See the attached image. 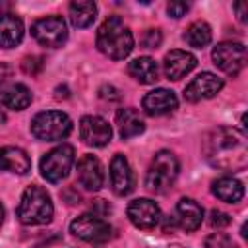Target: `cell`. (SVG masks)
I'll return each mask as SVG.
<instances>
[{
  "mask_svg": "<svg viewBox=\"0 0 248 248\" xmlns=\"http://www.w3.org/2000/svg\"><path fill=\"white\" fill-rule=\"evenodd\" d=\"M31 35L39 45L48 48H58L68 39V27L60 16H46L31 25Z\"/></svg>",
  "mask_w": 248,
  "mask_h": 248,
  "instance_id": "7",
  "label": "cell"
},
{
  "mask_svg": "<svg viewBox=\"0 0 248 248\" xmlns=\"http://www.w3.org/2000/svg\"><path fill=\"white\" fill-rule=\"evenodd\" d=\"M223 89V79L211 72L198 74L184 89V99L190 103H198L202 99H211Z\"/></svg>",
  "mask_w": 248,
  "mask_h": 248,
  "instance_id": "12",
  "label": "cell"
},
{
  "mask_svg": "<svg viewBox=\"0 0 248 248\" xmlns=\"http://www.w3.org/2000/svg\"><path fill=\"white\" fill-rule=\"evenodd\" d=\"M205 161L227 172H236L248 165V143L246 134L238 128L217 126L203 136L202 141Z\"/></svg>",
  "mask_w": 248,
  "mask_h": 248,
  "instance_id": "1",
  "label": "cell"
},
{
  "mask_svg": "<svg viewBox=\"0 0 248 248\" xmlns=\"http://www.w3.org/2000/svg\"><path fill=\"white\" fill-rule=\"evenodd\" d=\"M21 66H23V72H25V74L35 76V74H39V70L43 68V60H41L39 56H27V58H23Z\"/></svg>",
  "mask_w": 248,
  "mask_h": 248,
  "instance_id": "29",
  "label": "cell"
},
{
  "mask_svg": "<svg viewBox=\"0 0 248 248\" xmlns=\"http://www.w3.org/2000/svg\"><path fill=\"white\" fill-rule=\"evenodd\" d=\"M211 192H213V196H217L221 202L236 203V202H240L242 196H244V186H242L240 180H236V178H232V176H221V178L213 180Z\"/></svg>",
  "mask_w": 248,
  "mask_h": 248,
  "instance_id": "22",
  "label": "cell"
},
{
  "mask_svg": "<svg viewBox=\"0 0 248 248\" xmlns=\"http://www.w3.org/2000/svg\"><path fill=\"white\" fill-rule=\"evenodd\" d=\"M70 232L83 242L103 244L110 238V225L93 213H83L70 223Z\"/></svg>",
  "mask_w": 248,
  "mask_h": 248,
  "instance_id": "8",
  "label": "cell"
},
{
  "mask_svg": "<svg viewBox=\"0 0 248 248\" xmlns=\"http://www.w3.org/2000/svg\"><path fill=\"white\" fill-rule=\"evenodd\" d=\"M126 213H128V219L132 221V225L138 229H143V231L157 227L161 221V209L149 198H138V200L130 202Z\"/></svg>",
  "mask_w": 248,
  "mask_h": 248,
  "instance_id": "10",
  "label": "cell"
},
{
  "mask_svg": "<svg viewBox=\"0 0 248 248\" xmlns=\"http://www.w3.org/2000/svg\"><path fill=\"white\" fill-rule=\"evenodd\" d=\"M97 48L112 60H122L132 52L134 48L132 31L122 23L118 16H110L101 23L97 31Z\"/></svg>",
  "mask_w": 248,
  "mask_h": 248,
  "instance_id": "2",
  "label": "cell"
},
{
  "mask_svg": "<svg viewBox=\"0 0 248 248\" xmlns=\"http://www.w3.org/2000/svg\"><path fill=\"white\" fill-rule=\"evenodd\" d=\"M161 41H163V37H161V31L159 29H147L145 35H143V39H141V45L145 48H157L161 45Z\"/></svg>",
  "mask_w": 248,
  "mask_h": 248,
  "instance_id": "27",
  "label": "cell"
},
{
  "mask_svg": "<svg viewBox=\"0 0 248 248\" xmlns=\"http://www.w3.org/2000/svg\"><path fill=\"white\" fill-rule=\"evenodd\" d=\"M178 169L180 167L174 153L167 149L157 151L145 174V188L153 194H167L178 176Z\"/></svg>",
  "mask_w": 248,
  "mask_h": 248,
  "instance_id": "4",
  "label": "cell"
},
{
  "mask_svg": "<svg viewBox=\"0 0 248 248\" xmlns=\"http://www.w3.org/2000/svg\"><path fill=\"white\" fill-rule=\"evenodd\" d=\"M97 17V6L89 0H76L70 4V21L74 27H89Z\"/></svg>",
  "mask_w": 248,
  "mask_h": 248,
  "instance_id": "24",
  "label": "cell"
},
{
  "mask_svg": "<svg viewBox=\"0 0 248 248\" xmlns=\"http://www.w3.org/2000/svg\"><path fill=\"white\" fill-rule=\"evenodd\" d=\"M23 39V21L16 14H0V48H14Z\"/></svg>",
  "mask_w": 248,
  "mask_h": 248,
  "instance_id": "20",
  "label": "cell"
},
{
  "mask_svg": "<svg viewBox=\"0 0 248 248\" xmlns=\"http://www.w3.org/2000/svg\"><path fill=\"white\" fill-rule=\"evenodd\" d=\"M2 221H4V209H2V205H0V225H2Z\"/></svg>",
  "mask_w": 248,
  "mask_h": 248,
  "instance_id": "36",
  "label": "cell"
},
{
  "mask_svg": "<svg viewBox=\"0 0 248 248\" xmlns=\"http://www.w3.org/2000/svg\"><path fill=\"white\" fill-rule=\"evenodd\" d=\"M234 10L238 12V19L240 21H246V4L244 2H238V4H234Z\"/></svg>",
  "mask_w": 248,
  "mask_h": 248,
  "instance_id": "34",
  "label": "cell"
},
{
  "mask_svg": "<svg viewBox=\"0 0 248 248\" xmlns=\"http://www.w3.org/2000/svg\"><path fill=\"white\" fill-rule=\"evenodd\" d=\"M128 74L140 83H153L159 78V68H157V62L153 58L140 56L128 64Z\"/></svg>",
  "mask_w": 248,
  "mask_h": 248,
  "instance_id": "23",
  "label": "cell"
},
{
  "mask_svg": "<svg viewBox=\"0 0 248 248\" xmlns=\"http://www.w3.org/2000/svg\"><path fill=\"white\" fill-rule=\"evenodd\" d=\"M72 132V120L66 112L45 110L31 120V134L43 141H56L68 138Z\"/></svg>",
  "mask_w": 248,
  "mask_h": 248,
  "instance_id": "5",
  "label": "cell"
},
{
  "mask_svg": "<svg viewBox=\"0 0 248 248\" xmlns=\"http://www.w3.org/2000/svg\"><path fill=\"white\" fill-rule=\"evenodd\" d=\"M231 223V215L225 213V211H219V209H213L209 213V225L211 227H217V229H223Z\"/></svg>",
  "mask_w": 248,
  "mask_h": 248,
  "instance_id": "28",
  "label": "cell"
},
{
  "mask_svg": "<svg viewBox=\"0 0 248 248\" xmlns=\"http://www.w3.org/2000/svg\"><path fill=\"white\" fill-rule=\"evenodd\" d=\"M4 122H6V112L0 108V124H4Z\"/></svg>",
  "mask_w": 248,
  "mask_h": 248,
  "instance_id": "35",
  "label": "cell"
},
{
  "mask_svg": "<svg viewBox=\"0 0 248 248\" xmlns=\"http://www.w3.org/2000/svg\"><path fill=\"white\" fill-rule=\"evenodd\" d=\"M31 91L23 83L2 81L0 83V103L12 110H23L31 105Z\"/></svg>",
  "mask_w": 248,
  "mask_h": 248,
  "instance_id": "18",
  "label": "cell"
},
{
  "mask_svg": "<svg viewBox=\"0 0 248 248\" xmlns=\"http://www.w3.org/2000/svg\"><path fill=\"white\" fill-rule=\"evenodd\" d=\"M184 41L194 48H203L211 41V27L205 21H194L184 33Z\"/></svg>",
  "mask_w": 248,
  "mask_h": 248,
  "instance_id": "25",
  "label": "cell"
},
{
  "mask_svg": "<svg viewBox=\"0 0 248 248\" xmlns=\"http://www.w3.org/2000/svg\"><path fill=\"white\" fill-rule=\"evenodd\" d=\"M205 248H236L232 240L223 232H213L205 238Z\"/></svg>",
  "mask_w": 248,
  "mask_h": 248,
  "instance_id": "26",
  "label": "cell"
},
{
  "mask_svg": "<svg viewBox=\"0 0 248 248\" xmlns=\"http://www.w3.org/2000/svg\"><path fill=\"white\" fill-rule=\"evenodd\" d=\"M62 198L68 200L70 205H76V203H81V196L76 192V188H68L66 192H62Z\"/></svg>",
  "mask_w": 248,
  "mask_h": 248,
  "instance_id": "32",
  "label": "cell"
},
{
  "mask_svg": "<svg viewBox=\"0 0 248 248\" xmlns=\"http://www.w3.org/2000/svg\"><path fill=\"white\" fill-rule=\"evenodd\" d=\"M116 124H118V134L122 140L136 138L145 130V124H143L140 112L136 108H130V107L120 108L116 112Z\"/></svg>",
  "mask_w": 248,
  "mask_h": 248,
  "instance_id": "21",
  "label": "cell"
},
{
  "mask_svg": "<svg viewBox=\"0 0 248 248\" xmlns=\"http://www.w3.org/2000/svg\"><path fill=\"white\" fill-rule=\"evenodd\" d=\"M31 169L29 155L14 145L0 147V170H10L14 174H27Z\"/></svg>",
  "mask_w": 248,
  "mask_h": 248,
  "instance_id": "19",
  "label": "cell"
},
{
  "mask_svg": "<svg viewBox=\"0 0 248 248\" xmlns=\"http://www.w3.org/2000/svg\"><path fill=\"white\" fill-rule=\"evenodd\" d=\"M110 186L116 196H126L134 188V174L128 159L122 153H116L110 161Z\"/></svg>",
  "mask_w": 248,
  "mask_h": 248,
  "instance_id": "14",
  "label": "cell"
},
{
  "mask_svg": "<svg viewBox=\"0 0 248 248\" xmlns=\"http://www.w3.org/2000/svg\"><path fill=\"white\" fill-rule=\"evenodd\" d=\"M91 209H93V215H97V217H101V219H103V217L110 211V205H108L105 200H93Z\"/></svg>",
  "mask_w": 248,
  "mask_h": 248,
  "instance_id": "31",
  "label": "cell"
},
{
  "mask_svg": "<svg viewBox=\"0 0 248 248\" xmlns=\"http://www.w3.org/2000/svg\"><path fill=\"white\" fill-rule=\"evenodd\" d=\"M188 8H190L188 2H178V0L167 4V12H169V16H172V17H182V16L188 12Z\"/></svg>",
  "mask_w": 248,
  "mask_h": 248,
  "instance_id": "30",
  "label": "cell"
},
{
  "mask_svg": "<svg viewBox=\"0 0 248 248\" xmlns=\"http://www.w3.org/2000/svg\"><path fill=\"white\" fill-rule=\"evenodd\" d=\"M167 248H184V246H178V244H176V246H167Z\"/></svg>",
  "mask_w": 248,
  "mask_h": 248,
  "instance_id": "37",
  "label": "cell"
},
{
  "mask_svg": "<svg viewBox=\"0 0 248 248\" xmlns=\"http://www.w3.org/2000/svg\"><path fill=\"white\" fill-rule=\"evenodd\" d=\"M196 56L186 50H170L163 60V72L169 79H180L196 68Z\"/></svg>",
  "mask_w": 248,
  "mask_h": 248,
  "instance_id": "16",
  "label": "cell"
},
{
  "mask_svg": "<svg viewBox=\"0 0 248 248\" xmlns=\"http://www.w3.org/2000/svg\"><path fill=\"white\" fill-rule=\"evenodd\" d=\"M112 93H116V89H114V87H110V85L101 89V97H103V99H118V97H116V95H112Z\"/></svg>",
  "mask_w": 248,
  "mask_h": 248,
  "instance_id": "33",
  "label": "cell"
},
{
  "mask_svg": "<svg viewBox=\"0 0 248 248\" xmlns=\"http://www.w3.org/2000/svg\"><path fill=\"white\" fill-rule=\"evenodd\" d=\"M79 138L91 147H103L110 141L112 128L105 118L89 114L79 120Z\"/></svg>",
  "mask_w": 248,
  "mask_h": 248,
  "instance_id": "11",
  "label": "cell"
},
{
  "mask_svg": "<svg viewBox=\"0 0 248 248\" xmlns=\"http://www.w3.org/2000/svg\"><path fill=\"white\" fill-rule=\"evenodd\" d=\"M141 107H143V110H145L149 116H161V114L172 112V110L178 107V99H176L174 91L165 89V87H159V89H155V91H149V93L143 97Z\"/></svg>",
  "mask_w": 248,
  "mask_h": 248,
  "instance_id": "15",
  "label": "cell"
},
{
  "mask_svg": "<svg viewBox=\"0 0 248 248\" xmlns=\"http://www.w3.org/2000/svg\"><path fill=\"white\" fill-rule=\"evenodd\" d=\"M78 182L89 192H97L103 188L105 172L101 161L95 155H83L78 161Z\"/></svg>",
  "mask_w": 248,
  "mask_h": 248,
  "instance_id": "13",
  "label": "cell"
},
{
  "mask_svg": "<svg viewBox=\"0 0 248 248\" xmlns=\"http://www.w3.org/2000/svg\"><path fill=\"white\" fill-rule=\"evenodd\" d=\"M203 221V209L190 198H182L174 209V223L186 232L196 231Z\"/></svg>",
  "mask_w": 248,
  "mask_h": 248,
  "instance_id": "17",
  "label": "cell"
},
{
  "mask_svg": "<svg viewBox=\"0 0 248 248\" xmlns=\"http://www.w3.org/2000/svg\"><path fill=\"white\" fill-rule=\"evenodd\" d=\"M17 219L23 225H46L52 221L54 205L50 196L41 186H29L17 205Z\"/></svg>",
  "mask_w": 248,
  "mask_h": 248,
  "instance_id": "3",
  "label": "cell"
},
{
  "mask_svg": "<svg viewBox=\"0 0 248 248\" xmlns=\"http://www.w3.org/2000/svg\"><path fill=\"white\" fill-rule=\"evenodd\" d=\"M211 58L221 72L229 76H236L246 66V46L236 41H225L213 48Z\"/></svg>",
  "mask_w": 248,
  "mask_h": 248,
  "instance_id": "9",
  "label": "cell"
},
{
  "mask_svg": "<svg viewBox=\"0 0 248 248\" xmlns=\"http://www.w3.org/2000/svg\"><path fill=\"white\" fill-rule=\"evenodd\" d=\"M74 159H76L74 147L68 145V143H62V145L50 149L46 155H43L41 165H39L43 178L52 182V184L64 180L70 174V170H72Z\"/></svg>",
  "mask_w": 248,
  "mask_h": 248,
  "instance_id": "6",
  "label": "cell"
}]
</instances>
